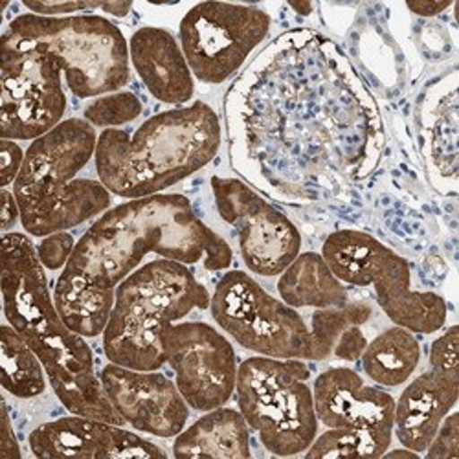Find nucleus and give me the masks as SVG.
<instances>
[{
  "label": "nucleus",
  "mask_w": 459,
  "mask_h": 459,
  "mask_svg": "<svg viewBox=\"0 0 459 459\" xmlns=\"http://www.w3.org/2000/svg\"><path fill=\"white\" fill-rule=\"evenodd\" d=\"M230 160L274 201L333 199L368 178L385 149L378 107L325 35L299 28L266 47L224 100Z\"/></svg>",
  "instance_id": "f257e3e1"
},
{
  "label": "nucleus",
  "mask_w": 459,
  "mask_h": 459,
  "mask_svg": "<svg viewBox=\"0 0 459 459\" xmlns=\"http://www.w3.org/2000/svg\"><path fill=\"white\" fill-rule=\"evenodd\" d=\"M149 254L206 271L232 264V248L206 226L184 195H152L107 210L75 243L54 289L65 324L85 338L103 334L117 287Z\"/></svg>",
  "instance_id": "f03ea898"
},
{
  "label": "nucleus",
  "mask_w": 459,
  "mask_h": 459,
  "mask_svg": "<svg viewBox=\"0 0 459 459\" xmlns=\"http://www.w3.org/2000/svg\"><path fill=\"white\" fill-rule=\"evenodd\" d=\"M45 271L26 234H4L3 305L8 324L39 357L57 399L70 413L124 427L126 420L110 404L94 371L85 336L61 318Z\"/></svg>",
  "instance_id": "7ed1b4c3"
},
{
  "label": "nucleus",
  "mask_w": 459,
  "mask_h": 459,
  "mask_svg": "<svg viewBox=\"0 0 459 459\" xmlns=\"http://www.w3.org/2000/svg\"><path fill=\"white\" fill-rule=\"evenodd\" d=\"M217 112L204 101L164 110L136 131L105 129L98 134L100 182L127 201L160 195L206 168L221 149Z\"/></svg>",
  "instance_id": "20e7f679"
},
{
  "label": "nucleus",
  "mask_w": 459,
  "mask_h": 459,
  "mask_svg": "<svg viewBox=\"0 0 459 459\" xmlns=\"http://www.w3.org/2000/svg\"><path fill=\"white\" fill-rule=\"evenodd\" d=\"M98 134L83 118L63 120L30 143L13 195L21 224L33 238H47L105 213L110 191L91 178H75L96 155Z\"/></svg>",
  "instance_id": "39448f33"
},
{
  "label": "nucleus",
  "mask_w": 459,
  "mask_h": 459,
  "mask_svg": "<svg viewBox=\"0 0 459 459\" xmlns=\"http://www.w3.org/2000/svg\"><path fill=\"white\" fill-rule=\"evenodd\" d=\"M210 292L187 269L171 259L142 264L114 294L103 331L108 362L138 371H159L166 364L164 333L189 313L210 307Z\"/></svg>",
  "instance_id": "423d86ee"
},
{
  "label": "nucleus",
  "mask_w": 459,
  "mask_h": 459,
  "mask_svg": "<svg viewBox=\"0 0 459 459\" xmlns=\"http://www.w3.org/2000/svg\"><path fill=\"white\" fill-rule=\"evenodd\" d=\"M0 45L52 56L66 87L80 100L118 92L131 80L129 43L117 24L100 15H19Z\"/></svg>",
  "instance_id": "0eeeda50"
},
{
  "label": "nucleus",
  "mask_w": 459,
  "mask_h": 459,
  "mask_svg": "<svg viewBox=\"0 0 459 459\" xmlns=\"http://www.w3.org/2000/svg\"><path fill=\"white\" fill-rule=\"evenodd\" d=\"M311 369L299 359L250 357L239 364L236 399L261 445L274 455L305 454L318 436Z\"/></svg>",
  "instance_id": "6e6552de"
},
{
  "label": "nucleus",
  "mask_w": 459,
  "mask_h": 459,
  "mask_svg": "<svg viewBox=\"0 0 459 459\" xmlns=\"http://www.w3.org/2000/svg\"><path fill=\"white\" fill-rule=\"evenodd\" d=\"M322 257L342 283L371 285L382 313L395 325L415 334H432L445 327L446 301L436 292L411 289L408 261L377 238L359 230H338L325 239Z\"/></svg>",
  "instance_id": "1a4fd4ad"
},
{
  "label": "nucleus",
  "mask_w": 459,
  "mask_h": 459,
  "mask_svg": "<svg viewBox=\"0 0 459 459\" xmlns=\"http://www.w3.org/2000/svg\"><path fill=\"white\" fill-rule=\"evenodd\" d=\"M215 324L241 348L271 359L311 360V329L296 309L243 271L226 273L210 299Z\"/></svg>",
  "instance_id": "9d476101"
},
{
  "label": "nucleus",
  "mask_w": 459,
  "mask_h": 459,
  "mask_svg": "<svg viewBox=\"0 0 459 459\" xmlns=\"http://www.w3.org/2000/svg\"><path fill=\"white\" fill-rule=\"evenodd\" d=\"M271 15L247 4L201 3L180 21V48L194 78L221 85L232 78L271 31Z\"/></svg>",
  "instance_id": "9b49d317"
},
{
  "label": "nucleus",
  "mask_w": 459,
  "mask_h": 459,
  "mask_svg": "<svg viewBox=\"0 0 459 459\" xmlns=\"http://www.w3.org/2000/svg\"><path fill=\"white\" fill-rule=\"evenodd\" d=\"M3 103L0 134L6 140H37L63 122L66 94L63 72L45 52L0 45Z\"/></svg>",
  "instance_id": "f8f14e48"
},
{
  "label": "nucleus",
  "mask_w": 459,
  "mask_h": 459,
  "mask_svg": "<svg viewBox=\"0 0 459 459\" xmlns=\"http://www.w3.org/2000/svg\"><path fill=\"white\" fill-rule=\"evenodd\" d=\"M212 191L221 219L238 232L241 257L257 276H280L299 255L294 222L241 178L213 177Z\"/></svg>",
  "instance_id": "ddd939ff"
},
{
  "label": "nucleus",
  "mask_w": 459,
  "mask_h": 459,
  "mask_svg": "<svg viewBox=\"0 0 459 459\" xmlns=\"http://www.w3.org/2000/svg\"><path fill=\"white\" fill-rule=\"evenodd\" d=\"M164 353L175 373V385L191 410L221 408L236 394V351L210 324H173L164 333Z\"/></svg>",
  "instance_id": "4468645a"
},
{
  "label": "nucleus",
  "mask_w": 459,
  "mask_h": 459,
  "mask_svg": "<svg viewBox=\"0 0 459 459\" xmlns=\"http://www.w3.org/2000/svg\"><path fill=\"white\" fill-rule=\"evenodd\" d=\"M100 380L114 410L134 430L155 437H175L186 429L189 406L164 373L110 362L101 369Z\"/></svg>",
  "instance_id": "2eb2a0df"
},
{
  "label": "nucleus",
  "mask_w": 459,
  "mask_h": 459,
  "mask_svg": "<svg viewBox=\"0 0 459 459\" xmlns=\"http://www.w3.org/2000/svg\"><path fill=\"white\" fill-rule=\"evenodd\" d=\"M30 450L41 459H118L166 457V450L120 425L72 413L37 427L30 437Z\"/></svg>",
  "instance_id": "dca6fc26"
},
{
  "label": "nucleus",
  "mask_w": 459,
  "mask_h": 459,
  "mask_svg": "<svg viewBox=\"0 0 459 459\" xmlns=\"http://www.w3.org/2000/svg\"><path fill=\"white\" fill-rule=\"evenodd\" d=\"M318 423L327 429L394 432L395 399L351 368H331L313 385Z\"/></svg>",
  "instance_id": "f3484780"
},
{
  "label": "nucleus",
  "mask_w": 459,
  "mask_h": 459,
  "mask_svg": "<svg viewBox=\"0 0 459 459\" xmlns=\"http://www.w3.org/2000/svg\"><path fill=\"white\" fill-rule=\"evenodd\" d=\"M129 57L143 87L168 105H184L195 94V80L175 37L157 26H145L129 39Z\"/></svg>",
  "instance_id": "a211bd4d"
},
{
  "label": "nucleus",
  "mask_w": 459,
  "mask_h": 459,
  "mask_svg": "<svg viewBox=\"0 0 459 459\" xmlns=\"http://www.w3.org/2000/svg\"><path fill=\"white\" fill-rule=\"evenodd\" d=\"M459 397V375L427 371L404 388L395 401L394 434L404 448L425 454L443 419Z\"/></svg>",
  "instance_id": "6ab92c4d"
},
{
  "label": "nucleus",
  "mask_w": 459,
  "mask_h": 459,
  "mask_svg": "<svg viewBox=\"0 0 459 459\" xmlns=\"http://www.w3.org/2000/svg\"><path fill=\"white\" fill-rule=\"evenodd\" d=\"M173 455L247 459L252 455L250 429L239 410L221 406L204 411L194 425L175 436Z\"/></svg>",
  "instance_id": "aec40b11"
},
{
  "label": "nucleus",
  "mask_w": 459,
  "mask_h": 459,
  "mask_svg": "<svg viewBox=\"0 0 459 459\" xmlns=\"http://www.w3.org/2000/svg\"><path fill=\"white\" fill-rule=\"evenodd\" d=\"M425 157L432 182L437 187L443 182L445 191H455L457 178V98L455 75L439 83L429 98L425 108Z\"/></svg>",
  "instance_id": "412c9836"
},
{
  "label": "nucleus",
  "mask_w": 459,
  "mask_h": 459,
  "mask_svg": "<svg viewBox=\"0 0 459 459\" xmlns=\"http://www.w3.org/2000/svg\"><path fill=\"white\" fill-rule=\"evenodd\" d=\"M280 298L292 309H331L348 303L343 283L333 274L322 254H299L278 280Z\"/></svg>",
  "instance_id": "4be33fe9"
},
{
  "label": "nucleus",
  "mask_w": 459,
  "mask_h": 459,
  "mask_svg": "<svg viewBox=\"0 0 459 459\" xmlns=\"http://www.w3.org/2000/svg\"><path fill=\"white\" fill-rule=\"evenodd\" d=\"M360 359L364 373L375 385L397 388L417 369L420 346L415 333L395 325L373 338Z\"/></svg>",
  "instance_id": "5701e85b"
},
{
  "label": "nucleus",
  "mask_w": 459,
  "mask_h": 459,
  "mask_svg": "<svg viewBox=\"0 0 459 459\" xmlns=\"http://www.w3.org/2000/svg\"><path fill=\"white\" fill-rule=\"evenodd\" d=\"M3 342V386L17 399H33L47 390V369L24 338L10 325L0 329Z\"/></svg>",
  "instance_id": "b1692460"
},
{
  "label": "nucleus",
  "mask_w": 459,
  "mask_h": 459,
  "mask_svg": "<svg viewBox=\"0 0 459 459\" xmlns=\"http://www.w3.org/2000/svg\"><path fill=\"white\" fill-rule=\"evenodd\" d=\"M394 439V432H369L353 429H329L316 436L305 450V457H382Z\"/></svg>",
  "instance_id": "393cba45"
},
{
  "label": "nucleus",
  "mask_w": 459,
  "mask_h": 459,
  "mask_svg": "<svg viewBox=\"0 0 459 459\" xmlns=\"http://www.w3.org/2000/svg\"><path fill=\"white\" fill-rule=\"evenodd\" d=\"M371 305L364 301L346 303L342 307L316 309L311 318V360H325L340 336L353 325H364L371 318Z\"/></svg>",
  "instance_id": "a878e982"
},
{
  "label": "nucleus",
  "mask_w": 459,
  "mask_h": 459,
  "mask_svg": "<svg viewBox=\"0 0 459 459\" xmlns=\"http://www.w3.org/2000/svg\"><path fill=\"white\" fill-rule=\"evenodd\" d=\"M143 110L140 98L127 91H118L96 98L83 110V120L92 127L118 129L120 126L134 122Z\"/></svg>",
  "instance_id": "bb28decb"
},
{
  "label": "nucleus",
  "mask_w": 459,
  "mask_h": 459,
  "mask_svg": "<svg viewBox=\"0 0 459 459\" xmlns=\"http://www.w3.org/2000/svg\"><path fill=\"white\" fill-rule=\"evenodd\" d=\"M22 6L41 17H72L74 13H85L101 10L114 17H126L133 10L131 3H103V0H70V3H61V0H24Z\"/></svg>",
  "instance_id": "cd10ccee"
},
{
  "label": "nucleus",
  "mask_w": 459,
  "mask_h": 459,
  "mask_svg": "<svg viewBox=\"0 0 459 459\" xmlns=\"http://www.w3.org/2000/svg\"><path fill=\"white\" fill-rule=\"evenodd\" d=\"M457 342H459V329L457 325L448 327L439 338L434 340L430 346V369L459 375V359H457Z\"/></svg>",
  "instance_id": "c85d7f7f"
},
{
  "label": "nucleus",
  "mask_w": 459,
  "mask_h": 459,
  "mask_svg": "<svg viewBox=\"0 0 459 459\" xmlns=\"http://www.w3.org/2000/svg\"><path fill=\"white\" fill-rule=\"evenodd\" d=\"M425 454L429 459H459V417L455 411L443 419Z\"/></svg>",
  "instance_id": "c756f323"
},
{
  "label": "nucleus",
  "mask_w": 459,
  "mask_h": 459,
  "mask_svg": "<svg viewBox=\"0 0 459 459\" xmlns=\"http://www.w3.org/2000/svg\"><path fill=\"white\" fill-rule=\"evenodd\" d=\"M74 248H75L74 238L68 232H57L43 238L39 247H37V255H39L45 269L59 271V269H65L66 263L70 261Z\"/></svg>",
  "instance_id": "7c9ffc66"
},
{
  "label": "nucleus",
  "mask_w": 459,
  "mask_h": 459,
  "mask_svg": "<svg viewBox=\"0 0 459 459\" xmlns=\"http://www.w3.org/2000/svg\"><path fill=\"white\" fill-rule=\"evenodd\" d=\"M24 155L26 152H22L15 140L3 138V142H0V160H3L0 162V182H3V189L13 184L19 177Z\"/></svg>",
  "instance_id": "2f4dec72"
},
{
  "label": "nucleus",
  "mask_w": 459,
  "mask_h": 459,
  "mask_svg": "<svg viewBox=\"0 0 459 459\" xmlns=\"http://www.w3.org/2000/svg\"><path fill=\"white\" fill-rule=\"evenodd\" d=\"M366 346H368V338L362 333V327L353 325L340 336V340L336 342V346L333 350V355L340 360L355 362L362 357Z\"/></svg>",
  "instance_id": "473e14b6"
},
{
  "label": "nucleus",
  "mask_w": 459,
  "mask_h": 459,
  "mask_svg": "<svg viewBox=\"0 0 459 459\" xmlns=\"http://www.w3.org/2000/svg\"><path fill=\"white\" fill-rule=\"evenodd\" d=\"M4 411H3V450H0V457L3 459H19L21 457V448L12 427L10 413H8V404L3 403Z\"/></svg>",
  "instance_id": "72a5a7b5"
},
{
  "label": "nucleus",
  "mask_w": 459,
  "mask_h": 459,
  "mask_svg": "<svg viewBox=\"0 0 459 459\" xmlns=\"http://www.w3.org/2000/svg\"><path fill=\"white\" fill-rule=\"evenodd\" d=\"M21 221V208L13 195V191L3 189V230L8 234V230L15 226V222Z\"/></svg>",
  "instance_id": "f704fd0d"
},
{
  "label": "nucleus",
  "mask_w": 459,
  "mask_h": 459,
  "mask_svg": "<svg viewBox=\"0 0 459 459\" xmlns=\"http://www.w3.org/2000/svg\"><path fill=\"white\" fill-rule=\"evenodd\" d=\"M450 6H452L450 0H443V3H434V0H419V3H406V8L411 13L419 15V17H436Z\"/></svg>",
  "instance_id": "c9c22d12"
},
{
  "label": "nucleus",
  "mask_w": 459,
  "mask_h": 459,
  "mask_svg": "<svg viewBox=\"0 0 459 459\" xmlns=\"http://www.w3.org/2000/svg\"><path fill=\"white\" fill-rule=\"evenodd\" d=\"M289 6H290L294 12H298L299 15H303V17H305V15H311V12H313V8H315L311 3H290Z\"/></svg>",
  "instance_id": "e433bc0d"
}]
</instances>
